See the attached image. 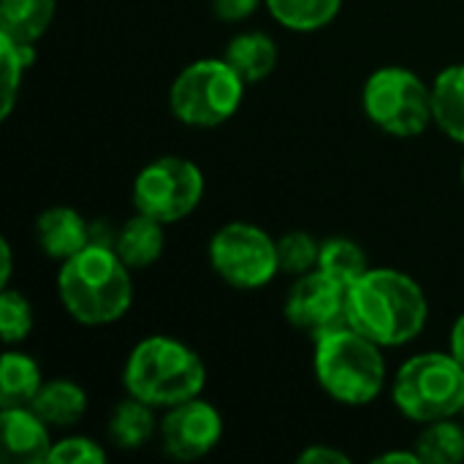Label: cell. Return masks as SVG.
I'll return each mask as SVG.
<instances>
[{"mask_svg":"<svg viewBox=\"0 0 464 464\" xmlns=\"http://www.w3.org/2000/svg\"><path fill=\"white\" fill-rule=\"evenodd\" d=\"M277 256H280V272L302 277L318 269L321 242H315L304 231H288L277 239Z\"/></svg>","mask_w":464,"mask_h":464,"instance_id":"d4e9b609","label":"cell"},{"mask_svg":"<svg viewBox=\"0 0 464 464\" xmlns=\"http://www.w3.org/2000/svg\"><path fill=\"white\" fill-rule=\"evenodd\" d=\"M226 60L247 84H258L277 68V44L261 30L239 33L228 41Z\"/></svg>","mask_w":464,"mask_h":464,"instance_id":"2e32d148","label":"cell"},{"mask_svg":"<svg viewBox=\"0 0 464 464\" xmlns=\"http://www.w3.org/2000/svg\"><path fill=\"white\" fill-rule=\"evenodd\" d=\"M432 117L451 141L464 144V63L438 73L432 84Z\"/></svg>","mask_w":464,"mask_h":464,"instance_id":"ac0fdd59","label":"cell"},{"mask_svg":"<svg viewBox=\"0 0 464 464\" xmlns=\"http://www.w3.org/2000/svg\"><path fill=\"white\" fill-rule=\"evenodd\" d=\"M378 464H421V457L416 451H389L375 457Z\"/></svg>","mask_w":464,"mask_h":464,"instance_id":"f546056e","label":"cell"},{"mask_svg":"<svg viewBox=\"0 0 464 464\" xmlns=\"http://www.w3.org/2000/svg\"><path fill=\"white\" fill-rule=\"evenodd\" d=\"M245 84L226 57L196 60L179 71L169 90L171 114L190 128H218L242 106Z\"/></svg>","mask_w":464,"mask_h":464,"instance_id":"8992f818","label":"cell"},{"mask_svg":"<svg viewBox=\"0 0 464 464\" xmlns=\"http://www.w3.org/2000/svg\"><path fill=\"white\" fill-rule=\"evenodd\" d=\"M362 106L372 125L400 139L421 136L435 122L432 87L402 65H386L370 73L362 90Z\"/></svg>","mask_w":464,"mask_h":464,"instance_id":"52a82bcc","label":"cell"},{"mask_svg":"<svg viewBox=\"0 0 464 464\" xmlns=\"http://www.w3.org/2000/svg\"><path fill=\"white\" fill-rule=\"evenodd\" d=\"M416 454L421 457V464L464 462V430L449 419L424 424L416 440Z\"/></svg>","mask_w":464,"mask_h":464,"instance_id":"7402d4cb","label":"cell"},{"mask_svg":"<svg viewBox=\"0 0 464 464\" xmlns=\"http://www.w3.org/2000/svg\"><path fill=\"white\" fill-rule=\"evenodd\" d=\"M35 242L63 264L90 245V223L71 207H52L35 218Z\"/></svg>","mask_w":464,"mask_h":464,"instance_id":"4fadbf2b","label":"cell"},{"mask_svg":"<svg viewBox=\"0 0 464 464\" xmlns=\"http://www.w3.org/2000/svg\"><path fill=\"white\" fill-rule=\"evenodd\" d=\"M462 185H464V163H462Z\"/></svg>","mask_w":464,"mask_h":464,"instance_id":"d6a6232c","label":"cell"},{"mask_svg":"<svg viewBox=\"0 0 464 464\" xmlns=\"http://www.w3.org/2000/svg\"><path fill=\"white\" fill-rule=\"evenodd\" d=\"M54 8L57 0H0V35L35 46L49 30Z\"/></svg>","mask_w":464,"mask_h":464,"instance_id":"e0dca14e","label":"cell"},{"mask_svg":"<svg viewBox=\"0 0 464 464\" xmlns=\"http://www.w3.org/2000/svg\"><path fill=\"white\" fill-rule=\"evenodd\" d=\"M33 60H35V52L30 44H16L0 35V117L3 120L11 114L19 84H22V73Z\"/></svg>","mask_w":464,"mask_h":464,"instance_id":"cb8c5ba5","label":"cell"},{"mask_svg":"<svg viewBox=\"0 0 464 464\" xmlns=\"http://www.w3.org/2000/svg\"><path fill=\"white\" fill-rule=\"evenodd\" d=\"M30 332H33L30 302L14 288H3V294H0V337H3V343L16 345V343L27 340Z\"/></svg>","mask_w":464,"mask_h":464,"instance_id":"484cf974","label":"cell"},{"mask_svg":"<svg viewBox=\"0 0 464 464\" xmlns=\"http://www.w3.org/2000/svg\"><path fill=\"white\" fill-rule=\"evenodd\" d=\"M383 348L362 332L337 326L315 337V381L340 405L364 408L386 389V359Z\"/></svg>","mask_w":464,"mask_h":464,"instance_id":"3957f363","label":"cell"},{"mask_svg":"<svg viewBox=\"0 0 464 464\" xmlns=\"http://www.w3.org/2000/svg\"><path fill=\"white\" fill-rule=\"evenodd\" d=\"M201 196H204L201 169L179 155L155 158L139 171L133 182L136 212L150 215L163 226L188 218L201 204Z\"/></svg>","mask_w":464,"mask_h":464,"instance_id":"9c48e42d","label":"cell"},{"mask_svg":"<svg viewBox=\"0 0 464 464\" xmlns=\"http://www.w3.org/2000/svg\"><path fill=\"white\" fill-rule=\"evenodd\" d=\"M223 438V416L215 405L193 397L169 408L160 421V443L166 457L193 462L207 457Z\"/></svg>","mask_w":464,"mask_h":464,"instance_id":"8fae6325","label":"cell"},{"mask_svg":"<svg viewBox=\"0 0 464 464\" xmlns=\"http://www.w3.org/2000/svg\"><path fill=\"white\" fill-rule=\"evenodd\" d=\"M299 464H351V459L332 446H310L299 454Z\"/></svg>","mask_w":464,"mask_h":464,"instance_id":"f1b7e54d","label":"cell"},{"mask_svg":"<svg viewBox=\"0 0 464 464\" xmlns=\"http://www.w3.org/2000/svg\"><path fill=\"white\" fill-rule=\"evenodd\" d=\"M258 8V0H212V11L223 22H242L253 16Z\"/></svg>","mask_w":464,"mask_h":464,"instance_id":"83f0119b","label":"cell"},{"mask_svg":"<svg viewBox=\"0 0 464 464\" xmlns=\"http://www.w3.org/2000/svg\"><path fill=\"white\" fill-rule=\"evenodd\" d=\"M318 269L329 277H334L337 283H343L345 288L351 283H356L367 269V256L364 250L345 237H332L326 242H321V256H318Z\"/></svg>","mask_w":464,"mask_h":464,"instance_id":"603a6c76","label":"cell"},{"mask_svg":"<svg viewBox=\"0 0 464 464\" xmlns=\"http://www.w3.org/2000/svg\"><path fill=\"white\" fill-rule=\"evenodd\" d=\"M0 288H8V280H11V266H14V261H11V245L3 239L0 242Z\"/></svg>","mask_w":464,"mask_h":464,"instance_id":"1f68e13d","label":"cell"},{"mask_svg":"<svg viewBox=\"0 0 464 464\" xmlns=\"http://www.w3.org/2000/svg\"><path fill=\"white\" fill-rule=\"evenodd\" d=\"M209 266L231 288H264L280 272L277 239L253 223H228L209 239Z\"/></svg>","mask_w":464,"mask_h":464,"instance_id":"ba28073f","label":"cell"},{"mask_svg":"<svg viewBox=\"0 0 464 464\" xmlns=\"http://www.w3.org/2000/svg\"><path fill=\"white\" fill-rule=\"evenodd\" d=\"M427 315V294L411 275L400 269H367L356 283L348 285V326L381 348L413 343L424 332Z\"/></svg>","mask_w":464,"mask_h":464,"instance_id":"6da1fadb","label":"cell"},{"mask_svg":"<svg viewBox=\"0 0 464 464\" xmlns=\"http://www.w3.org/2000/svg\"><path fill=\"white\" fill-rule=\"evenodd\" d=\"M207 367L201 356L171 337H147L141 340L122 372V386L130 397L152 408H174L204 392Z\"/></svg>","mask_w":464,"mask_h":464,"instance_id":"277c9868","label":"cell"},{"mask_svg":"<svg viewBox=\"0 0 464 464\" xmlns=\"http://www.w3.org/2000/svg\"><path fill=\"white\" fill-rule=\"evenodd\" d=\"M392 397L397 411L421 427L454 419L464 408V367L451 351L411 356L394 375Z\"/></svg>","mask_w":464,"mask_h":464,"instance_id":"5b68a950","label":"cell"},{"mask_svg":"<svg viewBox=\"0 0 464 464\" xmlns=\"http://www.w3.org/2000/svg\"><path fill=\"white\" fill-rule=\"evenodd\" d=\"M166 247V234H163V223L136 212L130 220H125L117 231V242L114 250L117 256L130 266V269H144L150 264H155L163 256Z\"/></svg>","mask_w":464,"mask_h":464,"instance_id":"5bb4252c","label":"cell"},{"mask_svg":"<svg viewBox=\"0 0 464 464\" xmlns=\"http://www.w3.org/2000/svg\"><path fill=\"white\" fill-rule=\"evenodd\" d=\"M158 421H155V408L130 397L117 402L111 416H109V438L117 449H125V451H133V449H141L144 443H150V438L155 435Z\"/></svg>","mask_w":464,"mask_h":464,"instance_id":"d6986e66","label":"cell"},{"mask_svg":"<svg viewBox=\"0 0 464 464\" xmlns=\"http://www.w3.org/2000/svg\"><path fill=\"white\" fill-rule=\"evenodd\" d=\"M275 22L294 33H313L326 27L337 14L343 0H264Z\"/></svg>","mask_w":464,"mask_h":464,"instance_id":"44dd1931","label":"cell"},{"mask_svg":"<svg viewBox=\"0 0 464 464\" xmlns=\"http://www.w3.org/2000/svg\"><path fill=\"white\" fill-rule=\"evenodd\" d=\"M462 416H464V408H462Z\"/></svg>","mask_w":464,"mask_h":464,"instance_id":"836d02e7","label":"cell"},{"mask_svg":"<svg viewBox=\"0 0 464 464\" xmlns=\"http://www.w3.org/2000/svg\"><path fill=\"white\" fill-rule=\"evenodd\" d=\"M345 302H348V288L337 283L334 277L324 275L321 269H313L291 285L285 296V318L294 329L310 334L313 340L345 326Z\"/></svg>","mask_w":464,"mask_h":464,"instance_id":"30bf717a","label":"cell"},{"mask_svg":"<svg viewBox=\"0 0 464 464\" xmlns=\"http://www.w3.org/2000/svg\"><path fill=\"white\" fill-rule=\"evenodd\" d=\"M3 430V459L8 464H44L49 462L52 440L49 424L30 408H0Z\"/></svg>","mask_w":464,"mask_h":464,"instance_id":"7c38bea8","label":"cell"},{"mask_svg":"<svg viewBox=\"0 0 464 464\" xmlns=\"http://www.w3.org/2000/svg\"><path fill=\"white\" fill-rule=\"evenodd\" d=\"M57 296L65 313L84 326L120 321L133 304L130 266L114 247L87 245L57 272Z\"/></svg>","mask_w":464,"mask_h":464,"instance_id":"7a4b0ae2","label":"cell"},{"mask_svg":"<svg viewBox=\"0 0 464 464\" xmlns=\"http://www.w3.org/2000/svg\"><path fill=\"white\" fill-rule=\"evenodd\" d=\"M30 408L49 424V427H73L87 413V392L68 378H54L41 386Z\"/></svg>","mask_w":464,"mask_h":464,"instance_id":"9a60e30c","label":"cell"},{"mask_svg":"<svg viewBox=\"0 0 464 464\" xmlns=\"http://www.w3.org/2000/svg\"><path fill=\"white\" fill-rule=\"evenodd\" d=\"M44 378L38 364L19 351H5L0 359V408H24L41 392Z\"/></svg>","mask_w":464,"mask_h":464,"instance_id":"ffe728a7","label":"cell"},{"mask_svg":"<svg viewBox=\"0 0 464 464\" xmlns=\"http://www.w3.org/2000/svg\"><path fill=\"white\" fill-rule=\"evenodd\" d=\"M451 353L464 367V313L459 315V321L454 324V329H451Z\"/></svg>","mask_w":464,"mask_h":464,"instance_id":"4dcf8cb0","label":"cell"},{"mask_svg":"<svg viewBox=\"0 0 464 464\" xmlns=\"http://www.w3.org/2000/svg\"><path fill=\"white\" fill-rule=\"evenodd\" d=\"M106 462V451L90 438H63L52 446L49 464H101Z\"/></svg>","mask_w":464,"mask_h":464,"instance_id":"4316f807","label":"cell"}]
</instances>
